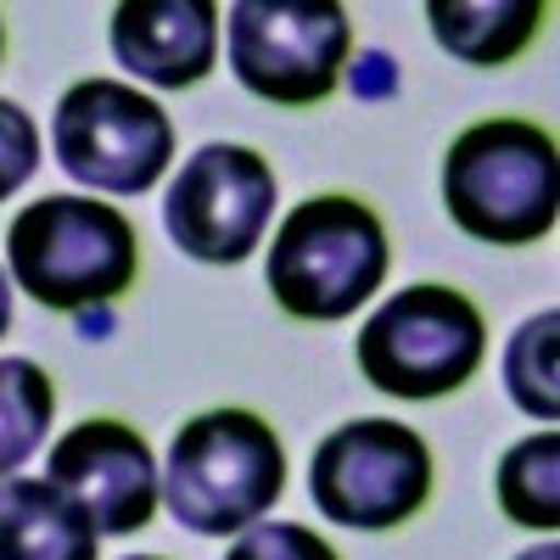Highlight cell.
Here are the masks:
<instances>
[{"mask_svg": "<svg viewBox=\"0 0 560 560\" xmlns=\"http://www.w3.org/2000/svg\"><path fill=\"white\" fill-rule=\"evenodd\" d=\"M443 208L471 242L533 247L560 213L555 135L527 118H482L443 158Z\"/></svg>", "mask_w": 560, "mask_h": 560, "instance_id": "cell-1", "label": "cell"}, {"mask_svg": "<svg viewBox=\"0 0 560 560\" xmlns=\"http://www.w3.org/2000/svg\"><path fill=\"white\" fill-rule=\"evenodd\" d=\"M287 493V448L253 409H208L174 432L163 465L168 516L197 538H230L264 522Z\"/></svg>", "mask_w": 560, "mask_h": 560, "instance_id": "cell-2", "label": "cell"}, {"mask_svg": "<svg viewBox=\"0 0 560 560\" xmlns=\"http://www.w3.org/2000/svg\"><path fill=\"white\" fill-rule=\"evenodd\" d=\"M7 264L18 292L57 314H90L118 303L140 275V236L113 202L39 197L7 230Z\"/></svg>", "mask_w": 560, "mask_h": 560, "instance_id": "cell-3", "label": "cell"}, {"mask_svg": "<svg viewBox=\"0 0 560 560\" xmlns=\"http://www.w3.org/2000/svg\"><path fill=\"white\" fill-rule=\"evenodd\" d=\"M387 269H393V247L376 208L331 191V197L298 202L280 219L264 264V287L292 319L331 325L376 298Z\"/></svg>", "mask_w": 560, "mask_h": 560, "instance_id": "cell-4", "label": "cell"}, {"mask_svg": "<svg viewBox=\"0 0 560 560\" xmlns=\"http://www.w3.org/2000/svg\"><path fill=\"white\" fill-rule=\"evenodd\" d=\"M488 353V325L482 308L438 280H420V287L393 292L376 314L359 325V376L387 393V398H448L482 370Z\"/></svg>", "mask_w": 560, "mask_h": 560, "instance_id": "cell-5", "label": "cell"}, {"mask_svg": "<svg viewBox=\"0 0 560 560\" xmlns=\"http://www.w3.org/2000/svg\"><path fill=\"white\" fill-rule=\"evenodd\" d=\"M308 499L325 522L387 533L420 516L432 499V448L415 427L364 415L325 432L308 459Z\"/></svg>", "mask_w": 560, "mask_h": 560, "instance_id": "cell-6", "label": "cell"}, {"mask_svg": "<svg viewBox=\"0 0 560 560\" xmlns=\"http://www.w3.org/2000/svg\"><path fill=\"white\" fill-rule=\"evenodd\" d=\"M230 73L275 107H314L342 84L353 23L337 0H236L224 23Z\"/></svg>", "mask_w": 560, "mask_h": 560, "instance_id": "cell-7", "label": "cell"}, {"mask_svg": "<svg viewBox=\"0 0 560 560\" xmlns=\"http://www.w3.org/2000/svg\"><path fill=\"white\" fill-rule=\"evenodd\" d=\"M51 152L57 168L90 191L140 197L163 179L174 158V124L124 79H79L57 102Z\"/></svg>", "mask_w": 560, "mask_h": 560, "instance_id": "cell-8", "label": "cell"}, {"mask_svg": "<svg viewBox=\"0 0 560 560\" xmlns=\"http://www.w3.org/2000/svg\"><path fill=\"white\" fill-rule=\"evenodd\" d=\"M269 213H275L269 158L236 147V140H208L179 163L163 202V230L197 264H242L253 258V247H264Z\"/></svg>", "mask_w": 560, "mask_h": 560, "instance_id": "cell-9", "label": "cell"}, {"mask_svg": "<svg viewBox=\"0 0 560 560\" xmlns=\"http://www.w3.org/2000/svg\"><path fill=\"white\" fill-rule=\"evenodd\" d=\"M45 471L96 522L102 538H129L158 516V499H163L158 454L135 427H124L113 415L79 420L73 432H62L51 443Z\"/></svg>", "mask_w": 560, "mask_h": 560, "instance_id": "cell-10", "label": "cell"}, {"mask_svg": "<svg viewBox=\"0 0 560 560\" xmlns=\"http://www.w3.org/2000/svg\"><path fill=\"white\" fill-rule=\"evenodd\" d=\"M113 57L158 90H191L219 62L213 0H124L113 12Z\"/></svg>", "mask_w": 560, "mask_h": 560, "instance_id": "cell-11", "label": "cell"}, {"mask_svg": "<svg viewBox=\"0 0 560 560\" xmlns=\"http://www.w3.org/2000/svg\"><path fill=\"white\" fill-rule=\"evenodd\" d=\"M96 522L51 477L0 482V560H96Z\"/></svg>", "mask_w": 560, "mask_h": 560, "instance_id": "cell-12", "label": "cell"}, {"mask_svg": "<svg viewBox=\"0 0 560 560\" xmlns=\"http://www.w3.org/2000/svg\"><path fill=\"white\" fill-rule=\"evenodd\" d=\"M427 18L448 57L471 68H504L538 39L549 12L544 0H432Z\"/></svg>", "mask_w": 560, "mask_h": 560, "instance_id": "cell-13", "label": "cell"}, {"mask_svg": "<svg viewBox=\"0 0 560 560\" xmlns=\"http://www.w3.org/2000/svg\"><path fill=\"white\" fill-rule=\"evenodd\" d=\"M493 493L516 527L555 533V522H560V438L533 432L516 448H504L499 471H493Z\"/></svg>", "mask_w": 560, "mask_h": 560, "instance_id": "cell-14", "label": "cell"}, {"mask_svg": "<svg viewBox=\"0 0 560 560\" xmlns=\"http://www.w3.org/2000/svg\"><path fill=\"white\" fill-rule=\"evenodd\" d=\"M51 415H57L51 376L34 359H0V482L34 459V448L51 432Z\"/></svg>", "mask_w": 560, "mask_h": 560, "instance_id": "cell-15", "label": "cell"}, {"mask_svg": "<svg viewBox=\"0 0 560 560\" xmlns=\"http://www.w3.org/2000/svg\"><path fill=\"white\" fill-rule=\"evenodd\" d=\"M555 337H560V314L544 308V314L522 319V331L504 348V387L516 398V409L544 420V427L560 415V387H555V348L560 342Z\"/></svg>", "mask_w": 560, "mask_h": 560, "instance_id": "cell-16", "label": "cell"}, {"mask_svg": "<svg viewBox=\"0 0 560 560\" xmlns=\"http://www.w3.org/2000/svg\"><path fill=\"white\" fill-rule=\"evenodd\" d=\"M224 560H342V555L303 522H253L224 549Z\"/></svg>", "mask_w": 560, "mask_h": 560, "instance_id": "cell-17", "label": "cell"}, {"mask_svg": "<svg viewBox=\"0 0 560 560\" xmlns=\"http://www.w3.org/2000/svg\"><path fill=\"white\" fill-rule=\"evenodd\" d=\"M34 168H39V129L18 102L0 96V202L18 197L34 179Z\"/></svg>", "mask_w": 560, "mask_h": 560, "instance_id": "cell-18", "label": "cell"}, {"mask_svg": "<svg viewBox=\"0 0 560 560\" xmlns=\"http://www.w3.org/2000/svg\"><path fill=\"white\" fill-rule=\"evenodd\" d=\"M7 325H12V280L0 269V337H7Z\"/></svg>", "mask_w": 560, "mask_h": 560, "instance_id": "cell-19", "label": "cell"}, {"mask_svg": "<svg viewBox=\"0 0 560 560\" xmlns=\"http://www.w3.org/2000/svg\"><path fill=\"white\" fill-rule=\"evenodd\" d=\"M516 560H560V549L555 544H538V549H522Z\"/></svg>", "mask_w": 560, "mask_h": 560, "instance_id": "cell-20", "label": "cell"}, {"mask_svg": "<svg viewBox=\"0 0 560 560\" xmlns=\"http://www.w3.org/2000/svg\"><path fill=\"white\" fill-rule=\"evenodd\" d=\"M124 560H168V555H124Z\"/></svg>", "mask_w": 560, "mask_h": 560, "instance_id": "cell-21", "label": "cell"}, {"mask_svg": "<svg viewBox=\"0 0 560 560\" xmlns=\"http://www.w3.org/2000/svg\"><path fill=\"white\" fill-rule=\"evenodd\" d=\"M0 57H7V23H0Z\"/></svg>", "mask_w": 560, "mask_h": 560, "instance_id": "cell-22", "label": "cell"}]
</instances>
